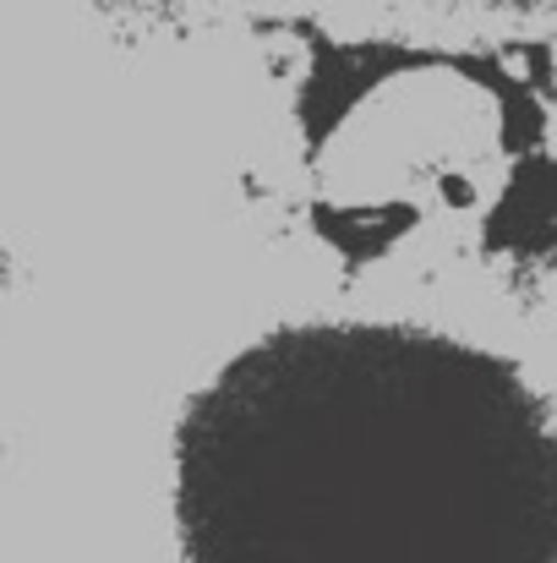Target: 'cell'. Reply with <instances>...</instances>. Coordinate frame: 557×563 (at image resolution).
Returning a JSON list of instances; mask_svg holds the SVG:
<instances>
[{"instance_id": "cell-1", "label": "cell", "mask_w": 557, "mask_h": 563, "mask_svg": "<svg viewBox=\"0 0 557 563\" xmlns=\"http://www.w3.org/2000/svg\"><path fill=\"white\" fill-rule=\"evenodd\" d=\"M181 563H557V410L410 323L235 351L176 432Z\"/></svg>"}, {"instance_id": "cell-2", "label": "cell", "mask_w": 557, "mask_h": 563, "mask_svg": "<svg viewBox=\"0 0 557 563\" xmlns=\"http://www.w3.org/2000/svg\"><path fill=\"white\" fill-rule=\"evenodd\" d=\"M459 5H476V11H503V16H525V11H553L557 0H459Z\"/></svg>"}]
</instances>
